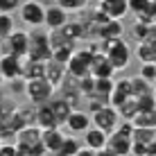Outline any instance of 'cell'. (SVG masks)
Segmentation results:
<instances>
[{
	"instance_id": "obj_1",
	"label": "cell",
	"mask_w": 156,
	"mask_h": 156,
	"mask_svg": "<svg viewBox=\"0 0 156 156\" xmlns=\"http://www.w3.org/2000/svg\"><path fill=\"white\" fill-rule=\"evenodd\" d=\"M98 41H100V50L109 57L115 73L125 70L129 66V61H131V48H129V43L122 36H118V39H98Z\"/></svg>"
},
{
	"instance_id": "obj_2",
	"label": "cell",
	"mask_w": 156,
	"mask_h": 156,
	"mask_svg": "<svg viewBox=\"0 0 156 156\" xmlns=\"http://www.w3.org/2000/svg\"><path fill=\"white\" fill-rule=\"evenodd\" d=\"M23 93L27 95V100L34 106H39V104L50 102L52 95L57 93V88L48 82L45 77H39V79H27V82H25V90H23Z\"/></svg>"
},
{
	"instance_id": "obj_3",
	"label": "cell",
	"mask_w": 156,
	"mask_h": 156,
	"mask_svg": "<svg viewBox=\"0 0 156 156\" xmlns=\"http://www.w3.org/2000/svg\"><path fill=\"white\" fill-rule=\"evenodd\" d=\"M27 59L34 61H50L52 59V45H50V34L48 32H32L30 34V50H27Z\"/></svg>"
},
{
	"instance_id": "obj_4",
	"label": "cell",
	"mask_w": 156,
	"mask_h": 156,
	"mask_svg": "<svg viewBox=\"0 0 156 156\" xmlns=\"http://www.w3.org/2000/svg\"><path fill=\"white\" fill-rule=\"evenodd\" d=\"M131 143H133L131 136H127L120 129H115V131H111L106 136V145L98 154H102V156H127V154H131Z\"/></svg>"
},
{
	"instance_id": "obj_5",
	"label": "cell",
	"mask_w": 156,
	"mask_h": 156,
	"mask_svg": "<svg viewBox=\"0 0 156 156\" xmlns=\"http://www.w3.org/2000/svg\"><path fill=\"white\" fill-rule=\"evenodd\" d=\"M18 12H20V20L30 25L32 30L43 27V23H45V7L41 0H23Z\"/></svg>"
},
{
	"instance_id": "obj_6",
	"label": "cell",
	"mask_w": 156,
	"mask_h": 156,
	"mask_svg": "<svg viewBox=\"0 0 156 156\" xmlns=\"http://www.w3.org/2000/svg\"><path fill=\"white\" fill-rule=\"evenodd\" d=\"M90 59H93V52L88 50V45L86 48H75L70 59H68L66 63V70L68 75H73V77H84V75H90L88 68H90Z\"/></svg>"
},
{
	"instance_id": "obj_7",
	"label": "cell",
	"mask_w": 156,
	"mask_h": 156,
	"mask_svg": "<svg viewBox=\"0 0 156 156\" xmlns=\"http://www.w3.org/2000/svg\"><path fill=\"white\" fill-rule=\"evenodd\" d=\"M30 50V32L25 30H14L7 39H2V52H9L14 57L25 59Z\"/></svg>"
},
{
	"instance_id": "obj_8",
	"label": "cell",
	"mask_w": 156,
	"mask_h": 156,
	"mask_svg": "<svg viewBox=\"0 0 156 156\" xmlns=\"http://www.w3.org/2000/svg\"><path fill=\"white\" fill-rule=\"evenodd\" d=\"M90 120H93V127H100L102 131L111 133V131L118 129V125H120V113H118L115 106L104 104L102 109L95 111V113H90Z\"/></svg>"
},
{
	"instance_id": "obj_9",
	"label": "cell",
	"mask_w": 156,
	"mask_h": 156,
	"mask_svg": "<svg viewBox=\"0 0 156 156\" xmlns=\"http://www.w3.org/2000/svg\"><path fill=\"white\" fill-rule=\"evenodd\" d=\"M41 143V129L36 125H23L16 131V149H18V156H30L32 145Z\"/></svg>"
},
{
	"instance_id": "obj_10",
	"label": "cell",
	"mask_w": 156,
	"mask_h": 156,
	"mask_svg": "<svg viewBox=\"0 0 156 156\" xmlns=\"http://www.w3.org/2000/svg\"><path fill=\"white\" fill-rule=\"evenodd\" d=\"M63 140H66V133L61 131V127L41 129V143H43V147H45V152H48V154H52V156H59Z\"/></svg>"
},
{
	"instance_id": "obj_11",
	"label": "cell",
	"mask_w": 156,
	"mask_h": 156,
	"mask_svg": "<svg viewBox=\"0 0 156 156\" xmlns=\"http://www.w3.org/2000/svg\"><path fill=\"white\" fill-rule=\"evenodd\" d=\"M90 125H93V120H90V113H88V111H79V109H73L70 115H68V120L63 122V127H66L68 131L73 133V136H79V133H84Z\"/></svg>"
},
{
	"instance_id": "obj_12",
	"label": "cell",
	"mask_w": 156,
	"mask_h": 156,
	"mask_svg": "<svg viewBox=\"0 0 156 156\" xmlns=\"http://www.w3.org/2000/svg\"><path fill=\"white\" fill-rule=\"evenodd\" d=\"M0 73L5 75L7 82H12L16 77H23V59L9 55V52H2L0 55Z\"/></svg>"
},
{
	"instance_id": "obj_13",
	"label": "cell",
	"mask_w": 156,
	"mask_h": 156,
	"mask_svg": "<svg viewBox=\"0 0 156 156\" xmlns=\"http://www.w3.org/2000/svg\"><path fill=\"white\" fill-rule=\"evenodd\" d=\"M88 73L93 75V77H113V75H115V68H113V63L109 61V57L100 50V52H93Z\"/></svg>"
},
{
	"instance_id": "obj_14",
	"label": "cell",
	"mask_w": 156,
	"mask_h": 156,
	"mask_svg": "<svg viewBox=\"0 0 156 156\" xmlns=\"http://www.w3.org/2000/svg\"><path fill=\"white\" fill-rule=\"evenodd\" d=\"M131 77H122V79H115L113 84V90H111L109 95V104L111 106H120L122 102L127 98H131Z\"/></svg>"
},
{
	"instance_id": "obj_15",
	"label": "cell",
	"mask_w": 156,
	"mask_h": 156,
	"mask_svg": "<svg viewBox=\"0 0 156 156\" xmlns=\"http://www.w3.org/2000/svg\"><path fill=\"white\" fill-rule=\"evenodd\" d=\"M68 23V12L61 7V5H50V7H45V27L48 30H59L61 25Z\"/></svg>"
},
{
	"instance_id": "obj_16",
	"label": "cell",
	"mask_w": 156,
	"mask_h": 156,
	"mask_svg": "<svg viewBox=\"0 0 156 156\" xmlns=\"http://www.w3.org/2000/svg\"><path fill=\"white\" fill-rule=\"evenodd\" d=\"M106 136H109L106 131H102L100 127H93V125H90V127L84 131V147L93 149V152L98 154L100 149L106 145Z\"/></svg>"
},
{
	"instance_id": "obj_17",
	"label": "cell",
	"mask_w": 156,
	"mask_h": 156,
	"mask_svg": "<svg viewBox=\"0 0 156 156\" xmlns=\"http://www.w3.org/2000/svg\"><path fill=\"white\" fill-rule=\"evenodd\" d=\"M98 7H100L106 16H109V18H115V20L125 18V16L129 14V5H127V0H100Z\"/></svg>"
},
{
	"instance_id": "obj_18",
	"label": "cell",
	"mask_w": 156,
	"mask_h": 156,
	"mask_svg": "<svg viewBox=\"0 0 156 156\" xmlns=\"http://www.w3.org/2000/svg\"><path fill=\"white\" fill-rule=\"evenodd\" d=\"M34 125L39 127V129L59 127V122H57V118H55V113H52V109H50V104H48V102L36 106V111H34Z\"/></svg>"
},
{
	"instance_id": "obj_19",
	"label": "cell",
	"mask_w": 156,
	"mask_h": 156,
	"mask_svg": "<svg viewBox=\"0 0 156 156\" xmlns=\"http://www.w3.org/2000/svg\"><path fill=\"white\" fill-rule=\"evenodd\" d=\"M48 104H50V109H52V113H55V118H57L59 127H63V122L68 120V115H70V111L75 109V106L68 100H63L61 95H52V100L48 102Z\"/></svg>"
},
{
	"instance_id": "obj_20",
	"label": "cell",
	"mask_w": 156,
	"mask_h": 156,
	"mask_svg": "<svg viewBox=\"0 0 156 156\" xmlns=\"http://www.w3.org/2000/svg\"><path fill=\"white\" fill-rule=\"evenodd\" d=\"M66 75H68V70H66V66H63V63L55 61V59L45 61V79L55 86V88L63 82V77H66Z\"/></svg>"
},
{
	"instance_id": "obj_21",
	"label": "cell",
	"mask_w": 156,
	"mask_h": 156,
	"mask_svg": "<svg viewBox=\"0 0 156 156\" xmlns=\"http://www.w3.org/2000/svg\"><path fill=\"white\" fill-rule=\"evenodd\" d=\"M45 77V61H34V59H23V79H39Z\"/></svg>"
},
{
	"instance_id": "obj_22",
	"label": "cell",
	"mask_w": 156,
	"mask_h": 156,
	"mask_svg": "<svg viewBox=\"0 0 156 156\" xmlns=\"http://www.w3.org/2000/svg\"><path fill=\"white\" fill-rule=\"evenodd\" d=\"M118 36H122V20L111 18L109 23L98 27V39H118Z\"/></svg>"
},
{
	"instance_id": "obj_23",
	"label": "cell",
	"mask_w": 156,
	"mask_h": 156,
	"mask_svg": "<svg viewBox=\"0 0 156 156\" xmlns=\"http://www.w3.org/2000/svg\"><path fill=\"white\" fill-rule=\"evenodd\" d=\"M133 127H149V129H156V106L154 109H143L133 115Z\"/></svg>"
},
{
	"instance_id": "obj_24",
	"label": "cell",
	"mask_w": 156,
	"mask_h": 156,
	"mask_svg": "<svg viewBox=\"0 0 156 156\" xmlns=\"http://www.w3.org/2000/svg\"><path fill=\"white\" fill-rule=\"evenodd\" d=\"M136 55H138V61H140V63H147V61L156 63V45L152 41H138Z\"/></svg>"
},
{
	"instance_id": "obj_25",
	"label": "cell",
	"mask_w": 156,
	"mask_h": 156,
	"mask_svg": "<svg viewBox=\"0 0 156 156\" xmlns=\"http://www.w3.org/2000/svg\"><path fill=\"white\" fill-rule=\"evenodd\" d=\"M113 84H115L113 77H95V90H93V95L109 100L111 90H113Z\"/></svg>"
},
{
	"instance_id": "obj_26",
	"label": "cell",
	"mask_w": 156,
	"mask_h": 156,
	"mask_svg": "<svg viewBox=\"0 0 156 156\" xmlns=\"http://www.w3.org/2000/svg\"><path fill=\"white\" fill-rule=\"evenodd\" d=\"M115 109H118V113H120V120H133V115L138 113V100L131 95V98H127L120 106H115Z\"/></svg>"
},
{
	"instance_id": "obj_27",
	"label": "cell",
	"mask_w": 156,
	"mask_h": 156,
	"mask_svg": "<svg viewBox=\"0 0 156 156\" xmlns=\"http://www.w3.org/2000/svg\"><path fill=\"white\" fill-rule=\"evenodd\" d=\"M79 152H82V143H79L77 136H66V140H63L61 145V152H59V156H77Z\"/></svg>"
},
{
	"instance_id": "obj_28",
	"label": "cell",
	"mask_w": 156,
	"mask_h": 156,
	"mask_svg": "<svg viewBox=\"0 0 156 156\" xmlns=\"http://www.w3.org/2000/svg\"><path fill=\"white\" fill-rule=\"evenodd\" d=\"M73 50H75V43H61V45L52 48V59L66 66L68 59H70V55H73Z\"/></svg>"
},
{
	"instance_id": "obj_29",
	"label": "cell",
	"mask_w": 156,
	"mask_h": 156,
	"mask_svg": "<svg viewBox=\"0 0 156 156\" xmlns=\"http://www.w3.org/2000/svg\"><path fill=\"white\" fill-rule=\"evenodd\" d=\"M152 82H147L145 77H140V75H136V77H131V93L133 98H138V95L143 93H152Z\"/></svg>"
},
{
	"instance_id": "obj_30",
	"label": "cell",
	"mask_w": 156,
	"mask_h": 156,
	"mask_svg": "<svg viewBox=\"0 0 156 156\" xmlns=\"http://www.w3.org/2000/svg\"><path fill=\"white\" fill-rule=\"evenodd\" d=\"M57 5H61L68 14H79L88 9V0H57Z\"/></svg>"
},
{
	"instance_id": "obj_31",
	"label": "cell",
	"mask_w": 156,
	"mask_h": 156,
	"mask_svg": "<svg viewBox=\"0 0 156 156\" xmlns=\"http://www.w3.org/2000/svg\"><path fill=\"white\" fill-rule=\"evenodd\" d=\"M16 27H14V16L7 12H0V39H7Z\"/></svg>"
},
{
	"instance_id": "obj_32",
	"label": "cell",
	"mask_w": 156,
	"mask_h": 156,
	"mask_svg": "<svg viewBox=\"0 0 156 156\" xmlns=\"http://www.w3.org/2000/svg\"><path fill=\"white\" fill-rule=\"evenodd\" d=\"M131 34L136 41H147V34H149V23H143V20H136L131 27Z\"/></svg>"
},
{
	"instance_id": "obj_33",
	"label": "cell",
	"mask_w": 156,
	"mask_h": 156,
	"mask_svg": "<svg viewBox=\"0 0 156 156\" xmlns=\"http://www.w3.org/2000/svg\"><path fill=\"white\" fill-rule=\"evenodd\" d=\"M138 75H140V77H145V79H147V82H156V63L154 61H147V63H143V66H140V73H138Z\"/></svg>"
},
{
	"instance_id": "obj_34",
	"label": "cell",
	"mask_w": 156,
	"mask_h": 156,
	"mask_svg": "<svg viewBox=\"0 0 156 156\" xmlns=\"http://www.w3.org/2000/svg\"><path fill=\"white\" fill-rule=\"evenodd\" d=\"M149 2L152 0H127V5H129V12L131 14H140V12H145V9L149 7Z\"/></svg>"
},
{
	"instance_id": "obj_35",
	"label": "cell",
	"mask_w": 156,
	"mask_h": 156,
	"mask_svg": "<svg viewBox=\"0 0 156 156\" xmlns=\"http://www.w3.org/2000/svg\"><path fill=\"white\" fill-rule=\"evenodd\" d=\"M20 2H23V0H0V12L12 14V12H16V9L20 7Z\"/></svg>"
},
{
	"instance_id": "obj_36",
	"label": "cell",
	"mask_w": 156,
	"mask_h": 156,
	"mask_svg": "<svg viewBox=\"0 0 156 156\" xmlns=\"http://www.w3.org/2000/svg\"><path fill=\"white\" fill-rule=\"evenodd\" d=\"M0 156H18L16 140L14 143H0Z\"/></svg>"
},
{
	"instance_id": "obj_37",
	"label": "cell",
	"mask_w": 156,
	"mask_h": 156,
	"mask_svg": "<svg viewBox=\"0 0 156 156\" xmlns=\"http://www.w3.org/2000/svg\"><path fill=\"white\" fill-rule=\"evenodd\" d=\"M131 154H136V156H147V145H143V143H131Z\"/></svg>"
},
{
	"instance_id": "obj_38",
	"label": "cell",
	"mask_w": 156,
	"mask_h": 156,
	"mask_svg": "<svg viewBox=\"0 0 156 156\" xmlns=\"http://www.w3.org/2000/svg\"><path fill=\"white\" fill-rule=\"evenodd\" d=\"M149 154H156V136H154V143L147 147V156H149Z\"/></svg>"
},
{
	"instance_id": "obj_39",
	"label": "cell",
	"mask_w": 156,
	"mask_h": 156,
	"mask_svg": "<svg viewBox=\"0 0 156 156\" xmlns=\"http://www.w3.org/2000/svg\"><path fill=\"white\" fill-rule=\"evenodd\" d=\"M5 82H7V79H5V75L0 73V88H2V86H5Z\"/></svg>"
},
{
	"instance_id": "obj_40",
	"label": "cell",
	"mask_w": 156,
	"mask_h": 156,
	"mask_svg": "<svg viewBox=\"0 0 156 156\" xmlns=\"http://www.w3.org/2000/svg\"><path fill=\"white\" fill-rule=\"evenodd\" d=\"M0 55H2V39H0Z\"/></svg>"
},
{
	"instance_id": "obj_41",
	"label": "cell",
	"mask_w": 156,
	"mask_h": 156,
	"mask_svg": "<svg viewBox=\"0 0 156 156\" xmlns=\"http://www.w3.org/2000/svg\"><path fill=\"white\" fill-rule=\"evenodd\" d=\"M154 95H156V90H154Z\"/></svg>"
}]
</instances>
